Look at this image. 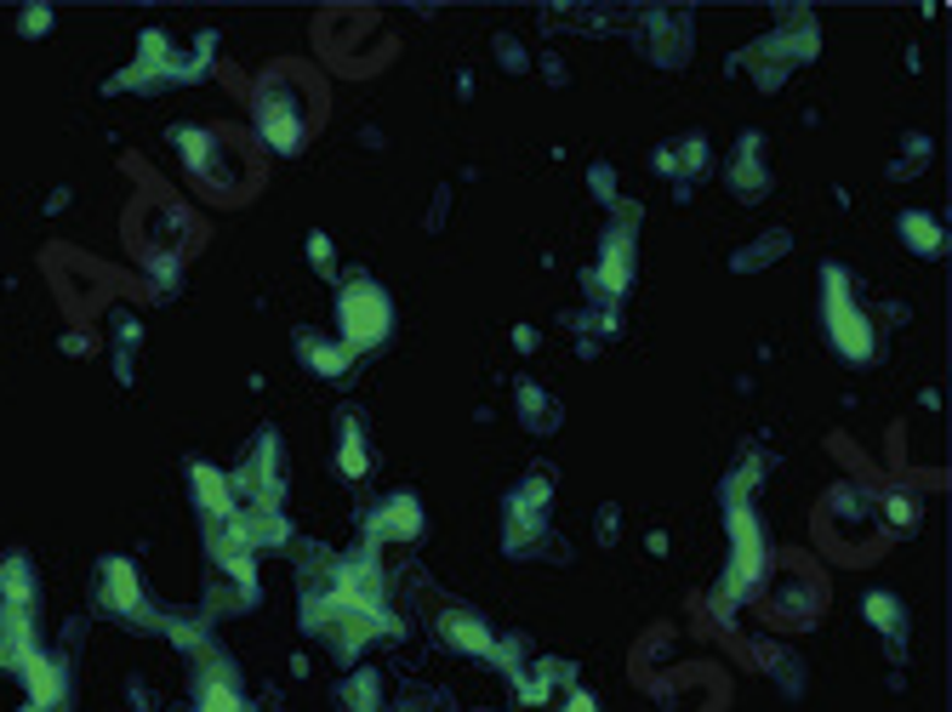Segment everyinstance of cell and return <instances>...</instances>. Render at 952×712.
Returning <instances> with one entry per match:
<instances>
[{"label":"cell","instance_id":"3957f363","mask_svg":"<svg viewBox=\"0 0 952 712\" xmlns=\"http://www.w3.org/2000/svg\"><path fill=\"white\" fill-rule=\"evenodd\" d=\"M731 530H736V570H731V593H742L747 581L759 576V565H764V547H759V530H754V519L742 514H731Z\"/></svg>","mask_w":952,"mask_h":712},{"label":"cell","instance_id":"7a4b0ae2","mask_svg":"<svg viewBox=\"0 0 952 712\" xmlns=\"http://www.w3.org/2000/svg\"><path fill=\"white\" fill-rule=\"evenodd\" d=\"M827 330H833V348L844 353V360H856V365H867L872 360V325H867V314L856 309V297L844 291V274L839 268H827Z\"/></svg>","mask_w":952,"mask_h":712},{"label":"cell","instance_id":"5bb4252c","mask_svg":"<svg viewBox=\"0 0 952 712\" xmlns=\"http://www.w3.org/2000/svg\"><path fill=\"white\" fill-rule=\"evenodd\" d=\"M890 519L895 524H913V502L907 496H890Z\"/></svg>","mask_w":952,"mask_h":712},{"label":"cell","instance_id":"5b68a950","mask_svg":"<svg viewBox=\"0 0 952 712\" xmlns=\"http://www.w3.org/2000/svg\"><path fill=\"white\" fill-rule=\"evenodd\" d=\"M377 530H383V536H399V542H411L417 530H422V514H417V502H411V496H388V502H383V514H377Z\"/></svg>","mask_w":952,"mask_h":712},{"label":"cell","instance_id":"ba28073f","mask_svg":"<svg viewBox=\"0 0 952 712\" xmlns=\"http://www.w3.org/2000/svg\"><path fill=\"white\" fill-rule=\"evenodd\" d=\"M445 639L457 644V650H468V655H480V650H491V632L473 622V616H445Z\"/></svg>","mask_w":952,"mask_h":712},{"label":"cell","instance_id":"8fae6325","mask_svg":"<svg viewBox=\"0 0 952 712\" xmlns=\"http://www.w3.org/2000/svg\"><path fill=\"white\" fill-rule=\"evenodd\" d=\"M303 353L314 360V371H320V376H337V371L348 365V348H320L314 337H303Z\"/></svg>","mask_w":952,"mask_h":712},{"label":"cell","instance_id":"2e32d148","mask_svg":"<svg viewBox=\"0 0 952 712\" xmlns=\"http://www.w3.org/2000/svg\"><path fill=\"white\" fill-rule=\"evenodd\" d=\"M565 712H599V707H593V696H582V690H576V696L565 701Z\"/></svg>","mask_w":952,"mask_h":712},{"label":"cell","instance_id":"52a82bcc","mask_svg":"<svg viewBox=\"0 0 952 712\" xmlns=\"http://www.w3.org/2000/svg\"><path fill=\"white\" fill-rule=\"evenodd\" d=\"M901 234H907V245L924 251V257H936V251L947 245L941 228H936V217H924V212H907V217H901Z\"/></svg>","mask_w":952,"mask_h":712},{"label":"cell","instance_id":"7c38bea8","mask_svg":"<svg viewBox=\"0 0 952 712\" xmlns=\"http://www.w3.org/2000/svg\"><path fill=\"white\" fill-rule=\"evenodd\" d=\"M867 622H872V627H884V632H901V610H895V599H890V593H872V599H867Z\"/></svg>","mask_w":952,"mask_h":712},{"label":"cell","instance_id":"8992f818","mask_svg":"<svg viewBox=\"0 0 952 712\" xmlns=\"http://www.w3.org/2000/svg\"><path fill=\"white\" fill-rule=\"evenodd\" d=\"M194 496H200V507L206 514H217V519H229V485H222V473H212L206 462H194Z\"/></svg>","mask_w":952,"mask_h":712},{"label":"cell","instance_id":"6da1fadb","mask_svg":"<svg viewBox=\"0 0 952 712\" xmlns=\"http://www.w3.org/2000/svg\"><path fill=\"white\" fill-rule=\"evenodd\" d=\"M337 325H342V348L354 353V348H377L388 337V325H394V309H388V297L377 286H348L337 297Z\"/></svg>","mask_w":952,"mask_h":712},{"label":"cell","instance_id":"9a60e30c","mask_svg":"<svg viewBox=\"0 0 952 712\" xmlns=\"http://www.w3.org/2000/svg\"><path fill=\"white\" fill-rule=\"evenodd\" d=\"M309 251H314V263H320V268L332 263V240H325V234H314V240H309Z\"/></svg>","mask_w":952,"mask_h":712},{"label":"cell","instance_id":"30bf717a","mask_svg":"<svg viewBox=\"0 0 952 712\" xmlns=\"http://www.w3.org/2000/svg\"><path fill=\"white\" fill-rule=\"evenodd\" d=\"M337 462H342L348 479H360V473H365V439H360V427H354V422L342 427V450H337Z\"/></svg>","mask_w":952,"mask_h":712},{"label":"cell","instance_id":"9c48e42d","mask_svg":"<svg viewBox=\"0 0 952 712\" xmlns=\"http://www.w3.org/2000/svg\"><path fill=\"white\" fill-rule=\"evenodd\" d=\"M17 667H23V678H35V696H40V701H58L63 678H58V667H52V661H40V655L29 650V655H17Z\"/></svg>","mask_w":952,"mask_h":712},{"label":"cell","instance_id":"4fadbf2b","mask_svg":"<svg viewBox=\"0 0 952 712\" xmlns=\"http://www.w3.org/2000/svg\"><path fill=\"white\" fill-rule=\"evenodd\" d=\"M200 712H240V696L229 690V684H206V701H200Z\"/></svg>","mask_w":952,"mask_h":712},{"label":"cell","instance_id":"277c9868","mask_svg":"<svg viewBox=\"0 0 952 712\" xmlns=\"http://www.w3.org/2000/svg\"><path fill=\"white\" fill-rule=\"evenodd\" d=\"M104 604L109 610H126V616L137 610V576H132L126 558H109V565H104Z\"/></svg>","mask_w":952,"mask_h":712}]
</instances>
